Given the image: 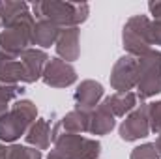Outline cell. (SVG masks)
Wrapping results in <instances>:
<instances>
[{"instance_id":"cell-1","label":"cell","mask_w":161,"mask_h":159,"mask_svg":"<svg viewBox=\"0 0 161 159\" xmlns=\"http://www.w3.org/2000/svg\"><path fill=\"white\" fill-rule=\"evenodd\" d=\"M34 19H47L58 28H71L84 23L90 15V6L86 2H34L32 4Z\"/></svg>"},{"instance_id":"cell-2","label":"cell","mask_w":161,"mask_h":159,"mask_svg":"<svg viewBox=\"0 0 161 159\" xmlns=\"http://www.w3.org/2000/svg\"><path fill=\"white\" fill-rule=\"evenodd\" d=\"M34 25L36 19L28 9L9 26L0 30V58H19L28 49V45H32Z\"/></svg>"},{"instance_id":"cell-3","label":"cell","mask_w":161,"mask_h":159,"mask_svg":"<svg viewBox=\"0 0 161 159\" xmlns=\"http://www.w3.org/2000/svg\"><path fill=\"white\" fill-rule=\"evenodd\" d=\"M38 120V107L30 99H17L11 109L0 118V142H15L25 137L30 125Z\"/></svg>"},{"instance_id":"cell-4","label":"cell","mask_w":161,"mask_h":159,"mask_svg":"<svg viewBox=\"0 0 161 159\" xmlns=\"http://www.w3.org/2000/svg\"><path fill=\"white\" fill-rule=\"evenodd\" d=\"M122 45L131 56H142L152 51V19L148 15L129 17L122 30Z\"/></svg>"},{"instance_id":"cell-5","label":"cell","mask_w":161,"mask_h":159,"mask_svg":"<svg viewBox=\"0 0 161 159\" xmlns=\"http://www.w3.org/2000/svg\"><path fill=\"white\" fill-rule=\"evenodd\" d=\"M139 58L137 97L142 103L148 97L161 94V51H148Z\"/></svg>"},{"instance_id":"cell-6","label":"cell","mask_w":161,"mask_h":159,"mask_svg":"<svg viewBox=\"0 0 161 159\" xmlns=\"http://www.w3.org/2000/svg\"><path fill=\"white\" fill-rule=\"evenodd\" d=\"M53 142V150L64 159H97L101 154V144L96 139L82 137L79 133H60Z\"/></svg>"},{"instance_id":"cell-7","label":"cell","mask_w":161,"mask_h":159,"mask_svg":"<svg viewBox=\"0 0 161 159\" xmlns=\"http://www.w3.org/2000/svg\"><path fill=\"white\" fill-rule=\"evenodd\" d=\"M139 82V58L124 54L116 60L111 71V86L116 92H131Z\"/></svg>"},{"instance_id":"cell-8","label":"cell","mask_w":161,"mask_h":159,"mask_svg":"<svg viewBox=\"0 0 161 159\" xmlns=\"http://www.w3.org/2000/svg\"><path fill=\"white\" fill-rule=\"evenodd\" d=\"M148 133H150L148 103H141L120 123V139L125 142H135L148 137Z\"/></svg>"},{"instance_id":"cell-9","label":"cell","mask_w":161,"mask_h":159,"mask_svg":"<svg viewBox=\"0 0 161 159\" xmlns=\"http://www.w3.org/2000/svg\"><path fill=\"white\" fill-rule=\"evenodd\" d=\"M41 79L51 88H68L77 82V71L71 64H68L60 58H51L45 66Z\"/></svg>"},{"instance_id":"cell-10","label":"cell","mask_w":161,"mask_h":159,"mask_svg":"<svg viewBox=\"0 0 161 159\" xmlns=\"http://www.w3.org/2000/svg\"><path fill=\"white\" fill-rule=\"evenodd\" d=\"M105 96V90H103V84L97 82V80H82L75 94H73V99H75V109L82 111V112H92L103 99Z\"/></svg>"},{"instance_id":"cell-11","label":"cell","mask_w":161,"mask_h":159,"mask_svg":"<svg viewBox=\"0 0 161 159\" xmlns=\"http://www.w3.org/2000/svg\"><path fill=\"white\" fill-rule=\"evenodd\" d=\"M56 47V54L60 60L71 64L79 58L80 54V30L79 26H71V28H60L58 40L54 43Z\"/></svg>"},{"instance_id":"cell-12","label":"cell","mask_w":161,"mask_h":159,"mask_svg":"<svg viewBox=\"0 0 161 159\" xmlns=\"http://www.w3.org/2000/svg\"><path fill=\"white\" fill-rule=\"evenodd\" d=\"M88 123H90V112H82V111L73 109L53 125L51 139L54 140V137L60 133H79V135L88 133Z\"/></svg>"},{"instance_id":"cell-13","label":"cell","mask_w":161,"mask_h":159,"mask_svg":"<svg viewBox=\"0 0 161 159\" xmlns=\"http://www.w3.org/2000/svg\"><path fill=\"white\" fill-rule=\"evenodd\" d=\"M19 58H21L25 69H26V82L28 84H32L38 79H41V75L45 71V66L51 60L43 49H32V47H28Z\"/></svg>"},{"instance_id":"cell-14","label":"cell","mask_w":161,"mask_h":159,"mask_svg":"<svg viewBox=\"0 0 161 159\" xmlns=\"http://www.w3.org/2000/svg\"><path fill=\"white\" fill-rule=\"evenodd\" d=\"M51 135H53L51 122L47 118H38L30 125V129L26 131V135H25L26 146H32V148H36L40 152L41 150H47L51 146V142H53Z\"/></svg>"},{"instance_id":"cell-15","label":"cell","mask_w":161,"mask_h":159,"mask_svg":"<svg viewBox=\"0 0 161 159\" xmlns=\"http://www.w3.org/2000/svg\"><path fill=\"white\" fill-rule=\"evenodd\" d=\"M116 120L114 114L111 112L109 105L105 101H101L92 112H90V123H88V133L92 135H107L113 131Z\"/></svg>"},{"instance_id":"cell-16","label":"cell","mask_w":161,"mask_h":159,"mask_svg":"<svg viewBox=\"0 0 161 159\" xmlns=\"http://www.w3.org/2000/svg\"><path fill=\"white\" fill-rule=\"evenodd\" d=\"M103 101L109 105V109H111V112L114 114V118H124V116H127V114L139 105V97H137L135 92H114V94L107 96Z\"/></svg>"},{"instance_id":"cell-17","label":"cell","mask_w":161,"mask_h":159,"mask_svg":"<svg viewBox=\"0 0 161 159\" xmlns=\"http://www.w3.org/2000/svg\"><path fill=\"white\" fill-rule=\"evenodd\" d=\"M26 82V69L21 58H0V84Z\"/></svg>"},{"instance_id":"cell-18","label":"cell","mask_w":161,"mask_h":159,"mask_svg":"<svg viewBox=\"0 0 161 159\" xmlns=\"http://www.w3.org/2000/svg\"><path fill=\"white\" fill-rule=\"evenodd\" d=\"M58 34H60V28L54 23H51L47 19H36L34 32H32V45L47 49V47L56 43Z\"/></svg>"},{"instance_id":"cell-19","label":"cell","mask_w":161,"mask_h":159,"mask_svg":"<svg viewBox=\"0 0 161 159\" xmlns=\"http://www.w3.org/2000/svg\"><path fill=\"white\" fill-rule=\"evenodd\" d=\"M25 94L21 84H0V118L11 109V105Z\"/></svg>"},{"instance_id":"cell-20","label":"cell","mask_w":161,"mask_h":159,"mask_svg":"<svg viewBox=\"0 0 161 159\" xmlns=\"http://www.w3.org/2000/svg\"><path fill=\"white\" fill-rule=\"evenodd\" d=\"M8 159H43L40 150L23 144H11L8 150Z\"/></svg>"},{"instance_id":"cell-21","label":"cell","mask_w":161,"mask_h":159,"mask_svg":"<svg viewBox=\"0 0 161 159\" xmlns=\"http://www.w3.org/2000/svg\"><path fill=\"white\" fill-rule=\"evenodd\" d=\"M148 120H150V131L161 135V101L148 103Z\"/></svg>"},{"instance_id":"cell-22","label":"cell","mask_w":161,"mask_h":159,"mask_svg":"<svg viewBox=\"0 0 161 159\" xmlns=\"http://www.w3.org/2000/svg\"><path fill=\"white\" fill-rule=\"evenodd\" d=\"M129 159H159V154H158L154 142H146V144H141V146L133 148Z\"/></svg>"},{"instance_id":"cell-23","label":"cell","mask_w":161,"mask_h":159,"mask_svg":"<svg viewBox=\"0 0 161 159\" xmlns=\"http://www.w3.org/2000/svg\"><path fill=\"white\" fill-rule=\"evenodd\" d=\"M152 41L161 45V19H152Z\"/></svg>"},{"instance_id":"cell-24","label":"cell","mask_w":161,"mask_h":159,"mask_svg":"<svg viewBox=\"0 0 161 159\" xmlns=\"http://www.w3.org/2000/svg\"><path fill=\"white\" fill-rule=\"evenodd\" d=\"M148 9H150V15L154 19H161V2H150Z\"/></svg>"},{"instance_id":"cell-25","label":"cell","mask_w":161,"mask_h":159,"mask_svg":"<svg viewBox=\"0 0 161 159\" xmlns=\"http://www.w3.org/2000/svg\"><path fill=\"white\" fill-rule=\"evenodd\" d=\"M8 150H9V148L0 142V159H8Z\"/></svg>"},{"instance_id":"cell-26","label":"cell","mask_w":161,"mask_h":159,"mask_svg":"<svg viewBox=\"0 0 161 159\" xmlns=\"http://www.w3.org/2000/svg\"><path fill=\"white\" fill-rule=\"evenodd\" d=\"M154 146H156V150H158V154H159V157H161V135H158V139H156Z\"/></svg>"},{"instance_id":"cell-27","label":"cell","mask_w":161,"mask_h":159,"mask_svg":"<svg viewBox=\"0 0 161 159\" xmlns=\"http://www.w3.org/2000/svg\"><path fill=\"white\" fill-rule=\"evenodd\" d=\"M47 159H64V157H62V156H60V154H56V152H54V150H51V154H49V156H47Z\"/></svg>"},{"instance_id":"cell-28","label":"cell","mask_w":161,"mask_h":159,"mask_svg":"<svg viewBox=\"0 0 161 159\" xmlns=\"http://www.w3.org/2000/svg\"><path fill=\"white\" fill-rule=\"evenodd\" d=\"M4 28V23H2V2H0V30Z\"/></svg>"}]
</instances>
